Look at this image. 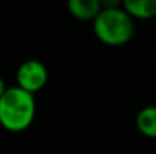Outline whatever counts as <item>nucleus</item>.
Returning a JSON list of instances; mask_svg holds the SVG:
<instances>
[{"mask_svg":"<svg viewBox=\"0 0 156 154\" xmlns=\"http://www.w3.org/2000/svg\"><path fill=\"white\" fill-rule=\"evenodd\" d=\"M155 63H156V51H155Z\"/></svg>","mask_w":156,"mask_h":154,"instance_id":"nucleus-8","label":"nucleus"},{"mask_svg":"<svg viewBox=\"0 0 156 154\" xmlns=\"http://www.w3.org/2000/svg\"><path fill=\"white\" fill-rule=\"evenodd\" d=\"M6 88H8V86H6V85H5V80H3V79H2V77H0V97H2V95H3V92H5V91H6Z\"/></svg>","mask_w":156,"mask_h":154,"instance_id":"nucleus-7","label":"nucleus"},{"mask_svg":"<svg viewBox=\"0 0 156 154\" xmlns=\"http://www.w3.org/2000/svg\"><path fill=\"white\" fill-rule=\"evenodd\" d=\"M47 80H49V70L38 59L24 60L23 63H20L15 73V82H17L15 86L32 95L41 91L47 85Z\"/></svg>","mask_w":156,"mask_h":154,"instance_id":"nucleus-3","label":"nucleus"},{"mask_svg":"<svg viewBox=\"0 0 156 154\" xmlns=\"http://www.w3.org/2000/svg\"><path fill=\"white\" fill-rule=\"evenodd\" d=\"M70 14L82 21H93L102 9L100 0H70L67 3Z\"/></svg>","mask_w":156,"mask_h":154,"instance_id":"nucleus-4","label":"nucleus"},{"mask_svg":"<svg viewBox=\"0 0 156 154\" xmlns=\"http://www.w3.org/2000/svg\"><path fill=\"white\" fill-rule=\"evenodd\" d=\"M121 8L132 20H150L156 17V0H124Z\"/></svg>","mask_w":156,"mask_h":154,"instance_id":"nucleus-5","label":"nucleus"},{"mask_svg":"<svg viewBox=\"0 0 156 154\" xmlns=\"http://www.w3.org/2000/svg\"><path fill=\"white\" fill-rule=\"evenodd\" d=\"M93 30L99 41L106 46L118 47L127 44L135 32L133 20L121 8V3L114 8H102L93 20Z\"/></svg>","mask_w":156,"mask_h":154,"instance_id":"nucleus-2","label":"nucleus"},{"mask_svg":"<svg viewBox=\"0 0 156 154\" xmlns=\"http://www.w3.org/2000/svg\"><path fill=\"white\" fill-rule=\"evenodd\" d=\"M37 113L35 97L17 86H8L0 97V125L8 132H24Z\"/></svg>","mask_w":156,"mask_h":154,"instance_id":"nucleus-1","label":"nucleus"},{"mask_svg":"<svg viewBox=\"0 0 156 154\" xmlns=\"http://www.w3.org/2000/svg\"><path fill=\"white\" fill-rule=\"evenodd\" d=\"M135 125L143 136L156 139V106L143 107L136 113Z\"/></svg>","mask_w":156,"mask_h":154,"instance_id":"nucleus-6","label":"nucleus"},{"mask_svg":"<svg viewBox=\"0 0 156 154\" xmlns=\"http://www.w3.org/2000/svg\"><path fill=\"white\" fill-rule=\"evenodd\" d=\"M155 106H156V104H155Z\"/></svg>","mask_w":156,"mask_h":154,"instance_id":"nucleus-9","label":"nucleus"}]
</instances>
